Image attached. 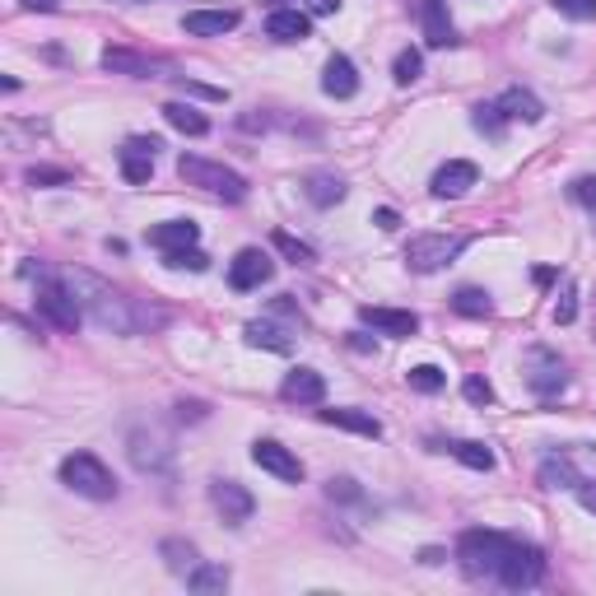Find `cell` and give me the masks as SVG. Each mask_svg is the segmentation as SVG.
I'll return each mask as SVG.
<instances>
[{"mask_svg":"<svg viewBox=\"0 0 596 596\" xmlns=\"http://www.w3.org/2000/svg\"><path fill=\"white\" fill-rule=\"evenodd\" d=\"M61 285L70 289V298L80 303L84 317L94 326H103V331H112V336H136L140 326H145V312H140L122 289H112L108 280H98L94 271H61Z\"/></svg>","mask_w":596,"mask_h":596,"instance_id":"6da1fadb","label":"cell"},{"mask_svg":"<svg viewBox=\"0 0 596 596\" xmlns=\"http://www.w3.org/2000/svg\"><path fill=\"white\" fill-rule=\"evenodd\" d=\"M513 545L517 541H513V536H503V531L471 527V531H461V536H457V564H461L466 578H494Z\"/></svg>","mask_w":596,"mask_h":596,"instance_id":"7a4b0ae2","label":"cell"},{"mask_svg":"<svg viewBox=\"0 0 596 596\" xmlns=\"http://www.w3.org/2000/svg\"><path fill=\"white\" fill-rule=\"evenodd\" d=\"M596 480V447H550L541 457V485L545 489H587Z\"/></svg>","mask_w":596,"mask_h":596,"instance_id":"3957f363","label":"cell"},{"mask_svg":"<svg viewBox=\"0 0 596 596\" xmlns=\"http://www.w3.org/2000/svg\"><path fill=\"white\" fill-rule=\"evenodd\" d=\"M61 485L84 494V499H98V503L117 499V475H112L94 452H70V457L61 461Z\"/></svg>","mask_w":596,"mask_h":596,"instance_id":"277c9868","label":"cell"},{"mask_svg":"<svg viewBox=\"0 0 596 596\" xmlns=\"http://www.w3.org/2000/svg\"><path fill=\"white\" fill-rule=\"evenodd\" d=\"M177 177H182L187 187H201V191H210V196H224V201H243L247 196L243 173H233V168H224V163H215V159L182 154V159H177Z\"/></svg>","mask_w":596,"mask_h":596,"instance_id":"5b68a950","label":"cell"},{"mask_svg":"<svg viewBox=\"0 0 596 596\" xmlns=\"http://www.w3.org/2000/svg\"><path fill=\"white\" fill-rule=\"evenodd\" d=\"M466 243L471 238H461V233H415L406 243V266L415 275H434L443 266H452L466 252Z\"/></svg>","mask_w":596,"mask_h":596,"instance_id":"8992f818","label":"cell"},{"mask_svg":"<svg viewBox=\"0 0 596 596\" xmlns=\"http://www.w3.org/2000/svg\"><path fill=\"white\" fill-rule=\"evenodd\" d=\"M33 308H38V317H42V322H52L56 331H80V322H84L80 303H75L70 289L61 285V275L38 280V298H33Z\"/></svg>","mask_w":596,"mask_h":596,"instance_id":"52a82bcc","label":"cell"},{"mask_svg":"<svg viewBox=\"0 0 596 596\" xmlns=\"http://www.w3.org/2000/svg\"><path fill=\"white\" fill-rule=\"evenodd\" d=\"M522 373H527V387L541 401H555L564 387H569V368H564V359H559L555 350H545V345H531L527 359H522Z\"/></svg>","mask_w":596,"mask_h":596,"instance_id":"ba28073f","label":"cell"},{"mask_svg":"<svg viewBox=\"0 0 596 596\" xmlns=\"http://www.w3.org/2000/svg\"><path fill=\"white\" fill-rule=\"evenodd\" d=\"M508 592H527V587H541L545 583V555L536 550V545H522L517 541L513 550H508V559L499 564V573H494Z\"/></svg>","mask_w":596,"mask_h":596,"instance_id":"9c48e42d","label":"cell"},{"mask_svg":"<svg viewBox=\"0 0 596 596\" xmlns=\"http://www.w3.org/2000/svg\"><path fill=\"white\" fill-rule=\"evenodd\" d=\"M131 461H136L140 471H168L173 466V438L163 434V429H136L131 434Z\"/></svg>","mask_w":596,"mask_h":596,"instance_id":"30bf717a","label":"cell"},{"mask_svg":"<svg viewBox=\"0 0 596 596\" xmlns=\"http://www.w3.org/2000/svg\"><path fill=\"white\" fill-rule=\"evenodd\" d=\"M159 149H163L159 136H131L122 145L117 159H122V177L131 182V187H145L149 177H154V154H159Z\"/></svg>","mask_w":596,"mask_h":596,"instance_id":"8fae6325","label":"cell"},{"mask_svg":"<svg viewBox=\"0 0 596 596\" xmlns=\"http://www.w3.org/2000/svg\"><path fill=\"white\" fill-rule=\"evenodd\" d=\"M271 275H275V261L266 257L261 247H243V252L229 261V285L238 289V294H247V289H261Z\"/></svg>","mask_w":596,"mask_h":596,"instance_id":"7c38bea8","label":"cell"},{"mask_svg":"<svg viewBox=\"0 0 596 596\" xmlns=\"http://www.w3.org/2000/svg\"><path fill=\"white\" fill-rule=\"evenodd\" d=\"M252 461H257L261 471H271L275 480H285V485L303 480V461H298L285 443H275V438H257V443H252Z\"/></svg>","mask_w":596,"mask_h":596,"instance_id":"4fadbf2b","label":"cell"},{"mask_svg":"<svg viewBox=\"0 0 596 596\" xmlns=\"http://www.w3.org/2000/svg\"><path fill=\"white\" fill-rule=\"evenodd\" d=\"M210 503H215V513L224 517L229 527H243L247 517H252V508H257V499H252L238 480H210Z\"/></svg>","mask_w":596,"mask_h":596,"instance_id":"5bb4252c","label":"cell"},{"mask_svg":"<svg viewBox=\"0 0 596 596\" xmlns=\"http://www.w3.org/2000/svg\"><path fill=\"white\" fill-rule=\"evenodd\" d=\"M480 182V168H475L471 159H447L443 168L434 173V182H429V191H434L438 201H457V196H466V191Z\"/></svg>","mask_w":596,"mask_h":596,"instance_id":"9a60e30c","label":"cell"},{"mask_svg":"<svg viewBox=\"0 0 596 596\" xmlns=\"http://www.w3.org/2000/svg\"><path fill=\"white\" fill-rule=\"evenodd\" d=\"M359 317H364L378 336H392V340H410L415 331H420V317L406 308H373V303H364L359 308Z\"/></svg>","mask_w":596,"mask_h":596,"instance_id":"2e32d148","label":"cell"},{"mask_svg":"<svg viewBox=\"0 0 596 596\" xmlns=\"http://www.w3.org/2000/svg\"><path fill=\"white\" fill-rule=\"evenodd\" d=\"M415 14H420V33L429 47H457V28L447 19V0H415Z\"/></svg>","mask_w":596,"mask_h":596,"instance_id":"e0dca14e","label":"cell"},{"mask_svg":"<svg viewBox=\"0 0 596 596\" xmlns=\"http://www.w3.org/2000/svg\"><path fill=\"white\" fill-rule=\"evenodd\" d=\"M103 70H112V75H136V80H154V75L168 70V61H154V56L131 52V47H108V52H103Z\"/></svg>","mask_w":596,"mask_h":596,"instance_id":"ac0fdd59","label":"cell"},{"mask_svg":"<svg viewBox=\"0 0 596 596\" xmlns=\"http://www.w3.org/2000/svg\"><path fill=\"white\" fill-rule=\"evenodd\" d=\"M280 396L289 406H322L326 401V378L317 368H294L285 382H280Z\"/></svg>","mask_w":596,"mask_h":596,"instance_id":"d6986e66","label":"cell"},{"mask_svg":"<svg viewBox=\"0 0 596 596\" xmlns=\"http://www.w3.org/2000/svg\"><path fill=\"white\" fill-rule=\"evenodd\" d=\"M238 19H243L238 10H191L182 19V28H187L191 38H224V33L238 28Z\"/></svg>","mask_w":596,"mask_h":596,"instance_id":"ffe728a7","label":"cell"},{"mask_svg":"<svg viewBox=\"0 0 596 596\" xmlns=\"http://www.w3.org/2000/svg\"><path fill=\"white\" fill-rule=\"evenodd\" d=\"M322 94L326 98H354L359 94V70H354V61L350 56H331L326 61V70H322Z\"/></svg>","mask_w":596,"mask_h":596,"instance_id":"44dd1931","label":"cell"},{"mask_svg":"<svg viewBox=\"0 0 596 596\" xmlns=\"http://www.w3.org/2000/svg\"><path fill=\"white\" fill-rule=\"evenodd\" d=\"M201 243V229L191 224V219H163L149 229V247H159V252H177V247H196Z\"/></svg>","mask_w":596,"mask_h":596,"instance_id":"7402d4cb","label":"cell"},{"mask_svg":"<svg viewBox=\"0 0 596 596\" xmlns=\"http://www.w3.org/2000/svg\"><path fill=\"white\" fill-rule=\"evenodd\" d=\"M312 33V19L303 10H271L266 14V38L275 42H303Z\"/></svg>","mask_w":596,"mask_h":596,"instance_id":"603a6c76","label":"cell"},{"mask_svg":"<svg viewBox=\"0 0 596 596\" xmlns=\"http://www.w3.org/2000/svg\"><path fill=\"white\" fill-rule=\"evenodd\" d=\"M494 103L503 108V117H508V122H527V126H536V122L545 117L541 98L527 94V89H503V94L494 98Z\"/></svg>","mask_w":596,"mask_h":596,"instance_id":"cb8c5ba5","label":"cell"},{"mask_svg":"<svg viewBox=\"0 0 596 596\" xmlns=\"http://www.w3.org/2000/svg\"><path fill=\"white\" fill-rule=\"evenodd\" d=\"M322 424H336V429H350V434H364V438H382V424L368 410H354V406L322 410Z\"/></svg>","mask_w":596,"mask_h":596,"instance_id":"d4e9b609","label":"cell"},{"mask_svg":"<svg viewBox=\"0 0 596 596\" xmlns=\"http://www.w3.org/2000/svg\"><path fill=\"white\" fill-rule=\"evenodd\" d=\"M243 340H247V345H257V350H275V354H289V350H294L289 331H280L275 322H247V326H243Z\"/></svg>","mask_w":596,"mask_h":596,"instance_id":"484cf974","label":"cell"},{"mask_svg":"<svg viewBox=\"0 0 596 596\" xmlns=\"http://www.w3.org/2000/svg\"><path fill=\"white\" fill-rule=\"evenodd\" d=\"M163 117H168V126H173V131H182V136H191V140L210 136V122H205V112H196L191 103H168V108H163Z\"/></svg>","mask_w":596,"mask_h":596,"instance_id":"4316f807","label":"cell"},{"mask_svg":"<svg viewBox=\"0 0 596 596\" xmlns=\"http://www.w3.org/2000/svg\"><path fill=\"white\" fill-rule=\"evenodd\" d=\"M303 191H308V201L312 205H336V201H345V182H340L336 173H312L308 182H303Z\"/></svg>","mask_w":596,"mask_h":596,"instance_id":"83f0119b","label":"cell"},{"mask_svg":"<svg viewBox=\"0 0 596 596\" xmlns=\"http://www.w3.org/2000/svg\"><path fill=\"white\" fill-rule=\"evenodd\" d=\"M187 587L201 596H215L229 587V569H224V564H196V569L187 573Z\"/></svg>","mask_w":596,"mask_h":596,"instance_id":"f1b7e54d","label":"cell"},{"mask_svg":"<svg viewBox=\"0 0 596 596\" xmlns=\"http://www.w3.org/2000/svg\"><path fill=\"white\" fill-rule=\"evenodd\" d=\"M447 452L461 461V466H471V471H494V452L485 443H475V438H461V443H447Z\"/></svg>","mask_w":596,"mask_h":596,"instance_id":"f546056e","label":"cell"},{"mask_svg":"<svg viewBox=\"0 0 596 596\" xmlns=\"http://www.w3.org/2000/svg\"><path fill=\"white\" fill-rule=\"evenodd\" d=\"M159 555H163V564L177 573V578H187L196 564H201V555H196V545H187V541H163L159 545Z\"/></svg>","mask_w":596,"mask_h":596,"instance_id":"4dcf8cb0","label":"cell"},{"mask_svg":"<svg viewBox=\"0 0 596 596\" xmlns=\"http://www.w3.org/2000/svg\"><path fill=\"white\" fill-rule=\"evenodd\" d=\"M471 122H475V131H480V136H489V140L508 136V117H503L499 103H480V108L471 112Z\"/></svg>","mask_w":596,"mask_h":596,"instance_id":"1f68e13d","label":"cell"},{"mask_svg":"<svg viewBox=\"0 0 596 596\" xmlns=\"http://www.w3.org/2000/svg\"><path fill=\"white\" fill-rule=\"evenodd\" d=\"M452 308H457L461 317H489V312H494V298H489L485 289L466 285V289H457V294H452Z\"/></svg>","mask_w":596,"mask_h":596,"instance_id":"d6a6232c","label":"cell"},{"mask_svg":"<svg viewBox=\"0 0 596 596\" xmlns=\"http://www.w3.org/2000/svg\"><path fill=\"white\" fill-rule=\"evenodd\" d=\"M271 247H275V252H280L285 261H294V266H312V261H317V252H312L308 243H298L294 233H285V229L271 233Z\"/></svg>","mask_w":596,"mask_h":596,"instance_id":"836d02e7","label":"cell"},{"mask_svg":"<svg viewBox=\"0 0 596 596\" xmlns=\"http://www.w3.org/2000/svg\"><path fill=\"white\" fill-rule=\"evenodd\" d=\"M406 382L415 387V392L434 396V392H443V387H447V373H443V368H434V364H415L406 373Z\"/></svg>","mask_w":596,"mask_h":596,"instance_id":"e575fe53","label":"cell"},{"mask_svg":"<svg viewBox=\"0 0 596 596\" xmlns=\"http://www.w3.org/2000/svg\"><path fill=\"white\" fill-rule=\"evenodd\" d=\"M163 266L168 271H205L210 257H205L201 247H177V252H163Z\"/></svg>","mask_w":596,"mask_h":596,"instance_id":"d590c367","label":"cell"},{"mask_svg":"<svg viewBox=\"0 0 596 596\" xmlns=\"http://www.w3.org/2000/svg\"><path fill=\"white\" fill-rule=\"evenodd\" d=\"M392 75H396V84H415V80H420V75H424V56L415 52V47H406V52L396 56Z\"/></svg>","mask_w":596,"mask_h":596,"instance_id":"8d00e7d4","label":"cell"},{"mask_svg":"<svg viewBox=\"0 0 596 596\" xmlns=\"http://www.w3.org/2000/svg\"><path fill=\"white\" fill-rule=\"evenodd\" d=\"M564 19H573V24H592L596 19V0H550Z\"/></svg>","mask_w":596,"mask_h":596,"instance_id":"74e56055","label":"cell"},{"mask_svg":"<svg viewBox=\"0 0 596 596\" xmlns=\"http://www.w3.org/2000/svg\"><path fill=\"white\" fill-rule=\"evenodd\" d=\"M461 396H466L471 406H489V401H494V387H489L480 373H471V378L461 382Z\"/></svg>","mask_w":596,"mask_h":596,"instance_id":"f35d334b","label":"cell"},{"mask_svg":"<svg viewBox=\"0 0 596 596\" xmlns=\"http://www.w3.org/2000/svg\"><path fill=\"white\" fill-rule=\"evenodd\" d=\"M573 317H578V285L569 280V285H564V294H559V303H555V322L569 326Z\"/></svg>","mask_w":596,"mask_h":596,"instance_id":"ab89813d","label":"cell"},{"mask_svg":"<svg viewBox=\"0 0 596 596\" xmlns=\"http://www.w3.org/2000/svg\"><path fill=\"white\" fill-rule=\"evenodd\" d=\"M28 182H33V187H66L70 173H66V168H33Z\"/></svg>","mask_w":596,"mask_h":596,"instance_id":"60d3db41","label":"cell"},{"mask_svg":"<svg viewBox=\"0 0 596 596\" xmlns=\"http://www.w3.org/2000/svg\"><path fill=\"white\" fill-rule=\"evenodd\" d=\"M569 196H573L578 205H587V210L596 215V177H578V182L569 187Z\"/></svg>","mask_w":596,"mask_h":596,"instance_id":"b9f144b4","label":"cell"},{"mask_svg":"<svg viewBox=\"0 0 596 596\" xmlns=\"http://www.w3.org/2000/svg\"><path fill=\"white\" fill-rule=\"evenodd\" d=\"M326 494H331V499H364V494H359V485H354V480H345V475H340V480H326Z\"/></svg>","mask_w":596,"mask_h":596,"instance_id":"7bdbcfd3","label":"cell"},{"mask_svg":"<svg viewBox=\"0 0 596 596\" xmlns=\"http://www.w3.org/2000/svg\"><path fill=\"white\" fill-rule=\"evenodd\" d=\"M182 89H187V94H196V98H224V89H210V84H196V80H182Z\"/></svg>","mask_w":596,"mask_h":596,"instance_id":"ee69618b","label":"cell"},{"mask_svg":"<svg viewBox=\"0 0 596 596\" xmlns=\"http://www.w3.org/2000/svg\"><path fill=\"white\" fill-rule=\"evenodd\" d=\"M373 224H378V229H396V224H401V215L382 205V210H373Z\"/></svg>","mask_w":596,"mask_h":596,"instance_id":"f6af8a7d","label":"cell"},{"mask_svg":"<svg viewBox=\"0 0 596 596\" xmlns=\"http://www.w3.org/2000/svg\"><path fill=\"white\" fill-rule=\"evenodd\" d=\"M24 10H38V14H52L56 10V0H19Z\"/></svg>","mask_w":596,"mask_h":596,"instance_id":"bcb514c9","label":"cell"},{"mask_svg":"<svg viewBox=\"0 0 596 596\" xmlns=\"http://www.w3.org/2000/svg\"><path fill=\"white\" fill-rule=\"evenodd\" d=\"M578 499H583V508H587V513H596V480H592V485H587V489H578Z\"/></svg>","mask_w":596,"mask_h":596,"instance_id":"7dc6e473","label":"cell"},{"mask_svg":"<svg viewBox=\"0 0 596 596\" xmlns=\"http://www.w3.org/2000/svg\"><path fill=\"white\" fill-rule=\"evenodd\" d=\"M340 0H312V14H336Z\"/></svg>","mask_w":596,"mask_h":596,"instance_id":"c3c4849f","label":"cell"}]
</instances>
